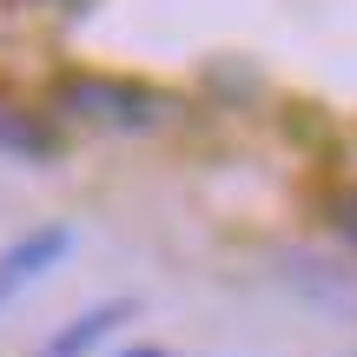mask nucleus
<instances>
[{"label": "nucleus", "mask_w": 357, "mask_h": 357, "mask_svg": "<svg viewBox=\"0 0 357 357\" xmlns=\"http://www.w3.org/2000/svg\"><path fill=\"white\" fill-rule=\"evenodd\" d=\"M324 218H331V231L357 252V185H331L324 192Z\"/></svg>", "instance_id": "39448f33"}, {"label": "nucleus", "mask_w": 357, "mask_h": 357, "mask_svg": "<svg viewBox=\"0 0 357 357\" xmlns=\"http://www.w3.org/2000/svg\"><path fill=\"white\" fill-rule=\"evenodd\" d=\"M113 357H185V351H166V344H126V351H113Z\"/></svg>", "instance_id": "423d86ee"}, {"label": "nucleus", "mask_w": 357, "mask_h": 357, "mask_svg": "<svg viewBox=\"0 0 357 357\" xmlns=\"http://www.w3.org/2000/svg\"><path fill=\"white\" fill-rule=\"evenodd\" d=\"M132 311H139L132 298H100V305H86L79 318H66L60 331L47 337V344H33L26 357H93L106 337L119 331V324H132Z\"/></svg>", "instance_id": "7ed1b4c3"}, {"label": "nucleus", "mask_w": 357, "mask_h": 357, "mask_svg": "<svg viewBox=\"0 0 357 357\" xmlns=\"http://www.w3.org/2000/svg\"><path fill=\"white\" fill-rule=\"evenodd\" d=\"M53 7H66V13H79V7H93V0H53Z\"/></svg>", "instance_id": "0eeeda50"}, {"label": "nucleus", "mask_w": 357, "mask_h": 357, "mask_svg": "<svg viewBox=\"0 0 357 357\" xmlns=\"http://www.w3.org/2000/svg\"><path fill=\"white\" fill-rule=\"evenodd\" d=\"M60 258H73V225H60V218L26 225L20 238H7V245H0V311H7L20 291H33Z\"/></svg>", "instance_id": "f03ea898"}, {"label": "nucleus", "mask_w": 357, "mask_h": 357, "mask_svg": "<svg viewBox=\"0 0 357 357\" xmlns=\"http://www.w3.org/2000/svg\"><path fill=\"white\" fill-rule=\"evenodd\" d=\"M53 126L40 113H26V106H13V100H0V153L7 159H53Z\"/></svg>", "instance_id": "20e7f679"}, {"label": "nucleus", "mask_w": 357, "mask_h": 357, "mask_svg": "<svg viewBox=\"0 0 357 357\" xmlns=\"http://www.w3.org/2000/svg\"><path fill=\"white\" fill-rule=\"evenodd\" d=\"M60 113L86 119V126H113V132H153L172 113L166 93L139 86V79H106V73H73L60 79Z\"/></svg>", "instance_id": "f257e3e1"}]
</instances>
